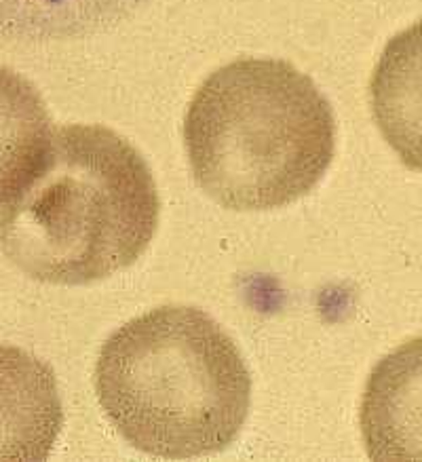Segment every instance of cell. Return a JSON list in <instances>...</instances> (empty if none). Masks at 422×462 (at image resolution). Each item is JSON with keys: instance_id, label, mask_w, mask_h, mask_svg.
Wrapping results in <instances>:
<instances>
[{"instance_id": "obj_1", "label": "cell", "mask_w": 422, "mask_h": 462, "mask_svg": "<svg viewBox=\"0 0 422 462\" xmlns=\"http://www.w3.org/2000/svg\"><path fill=\"white\" fill-rule=\"evenodd\" d=\"M161 199L144 157L104 125H64L0 205V249L30 279L89 285L142 258Z\"/></svg>"}, {"instance_id": "obj_2", "label": "cell", "mask_w": 422, "mask_h": 462, "mask_svg": "<svg viewBox=\"0 0 422 462\" xmlns=\"http://www.w3.org/2000/svg\"><path fill=\"white\" fill-rule=\"evenodd\" d=\"M96 391L123 439L157 458L218 454L237 439L252 376L234 340L201 309L167 304L104 342Z\"/></svg>"}, {"instance_id": "obj_3", "label": "cell", "mask_w": 422, "mask_h": 462, "mask_svg": "<svg viewBox=\"0 0 422 462\" xmlns=\"http://www.w3.org/2000/svg\"><path fill=\"white\" fill-rule=\"evenodd\" d=\"M192 178L233 211H269L307 197L336 148L332 106L281 60L247 58L203 80L184 118Z\"/></svg>"}, {"instance_id": "obj_4", "label": "cell", "mask_w": 422, "mask_h": 462, "mask_svg": "<svg viewBox=\"0 0 422 462\" xmlns=\"http://www.w3.org/2000/svg\"><path fill=\"white\" fill-rule=\"evenodd\" d=\"M359 422L372 460H422V336L378 361Z\"/></svg>"}, {"instance_id": "obj_5", "label": "cell", "mask_w": 422, "mask_h": 462, "mask_svg": "<svg viewBox=\"0 0 422 462\" xmlns=\"http://www.w3.org/2000/svg\"><path fill=\"white\" fill-rule=\"evenodd\" d=\"M64 427L58 378L45 361L0 345V462L47 460Z\"/></svg>"}, {"instance_id": "obj_6", "label": "cell", "mask_w": 422, "mask_h": 462, "mask_svg": "<svg viewBox=\"0 0 422 462\" xmlns=\"http://www.w3.org/2000/svg\"><path fill=\"white\" fill-rule=\"evenodd\" d=\"M370 104L401 163L422 171V20L387 42L372 72Z\"/></svg>"}, {"instance_id": "obj_7", "label": "cell", "mask_w": 422, "mask_h": 462, "mask_svg": "<svg viewBox=\"0 0 422 462\" xmlns=\"http://www.w3.org/2000/svg\"><path fill=\"white\" fill-rule=\"evenodd\" d=\"M51 135V116L36 87L0 66V205L34 171Z\"/></svg>"}, {"instance_id": "obj_8", "label": "cell", "mask_w": 422, "mask_h": 462, "mask_svg": "<svg viewBox=\"0 0 422 462\" xmlns=\"http://www.w3.org/2000/svg\"><path fill=\"white\" fill-rule=\"evenodd\" d=\"M32 3L39 5V7H45L47 11L64 9V14H68V7L77 9V5H85L87 0H32Z\"/></svg>"}]
</instances>
